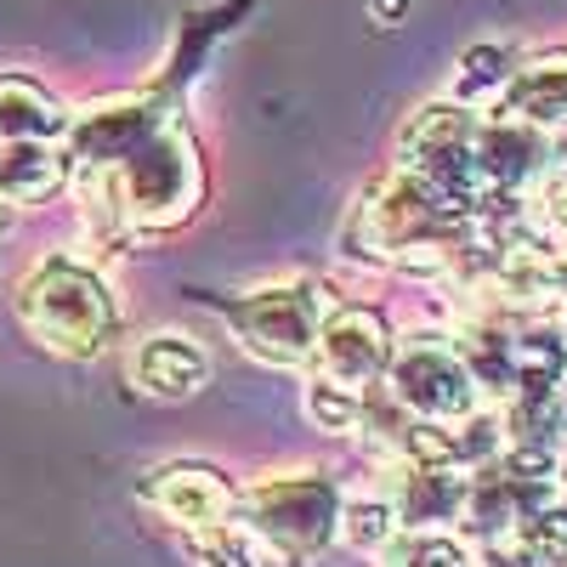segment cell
<instances>
[{
	"mask_svg": "<svg viewBox=\"0 0 567 567\" xmlns=\"http://www.w3.org/2000/svg\"><path fill=\"white\" fill-rule=\"evenodd\" d=\"M318 290L312 284H301V290H278V296H256L250 307V323H245V336L250 347H261L267 358H301L312 341H318Z\"/></svg>",
	"mask_w": 567,
	"mask_h": 567,
	"instance_id": "4",
	"label": "cell"
},
{
	"mask_svg": "<svg viewBox=\"0 0 567 567\" xmlns=\"http://www.w3.org/2000/svg\"><path fill=\"white\" fill-rule=\"evenodd\" d=\"M392 392L398 403L449 420V414H471L477 409V386H471V369L449 352V347H403L392 363Z\"/></svg>",
	"mask_w": 567,
	"mask_h": 567,
	"instance_id": "3",
	"label": "cell"
},
{
	"mask_svg": "<svg viewBox=\"0 0 567 567\" xmlns=\"http://www.w3.org/2000/svg\"><path fill=\"white\" fill-rule=\"evenodd\" d=\"M205 369H210L205 352L187 341V336H154V341H142L136 358H131L136 386L154 392V398H187V392H199Z\"/></svg>",
	"mask_w": 567,
	"mask_h": 567,
	"instance_id": "7",
	"label": "cell"
},
{
	"mask_svg": "<svg viewBox=\"0 0 567 567\" xmlns=\"http://www.w3.org/2000/svg\"><path fill=\"white\" fill-rule=\"evenodd\" d=\"M318 347H323V363H329V374H336V386H347V392H358L369 374H381L386 358H392L386 329H381L374 312H341L318 336Z\"/></svg>",
	"mask_w": 567,
	"mask_h": 567,
	"instance_id": "5",
	"label": "cell"
},
{
	"mask_svg": "<svg viewBox=\"0 0 567 567\" xmlns=\"http://www.w3.org/2000/svg\"><path fill=\"white\" fill-rule=\"evenodd\" d=\"M545 221L567 233V176H561V182H550V194H545Z\"/></svg>",
	"mask_w": 567,
	"mask_h": 567,
	"instance_id": "11",
	"label": "cell"
},
{
	"mask_svg": "<svg viewBox=\"0 0 567 567\" xmlns=\"http://www.w3.org/2000/svg\"><path fill=\"white\" fill-rule=\"evenodd\" d=\"M63 131V109L23 74H0V142L18 136H58Z\"/></svg>",
	"mask_w": 567,
	"mask_h": 567,
	"instance_id": "9",
	"label": "cell"
},
{
	"mask_svg": "<svg viewBox=\"0 0 567 567\" xmlns=\"http://www.w3.org/2000/svg\"><path fill=\"white\" fill-rule=\"evenodd\" d=\"M63 182V159L40 136L0 142V194L7 199H45Z\"/></svg>",
	"mask_w": 567,
	"mask_h": 567,
	"instance_id": "8",
	"label": "cell"
},
{
	"mask_svg": "<svg viewBox=\"0 0 567 567\" xmlns=\"http://www.w3.org/2000/svg\"><path fill=\"white\" fill-rule=\"evenodd\" d=\"M409 567H465V556H460L449 539H425V545H414Z\"/></svg>",
	"mask_w": 567,
	"mask_h": 567,
	"instance_id": "10",
	"label": "cell"
},
{
	"mask_svg": "<svg viewBox=\"0 0 567 567\" xmlns=\"http://www.w3.org/2000/svg\"><path fill=\"white\" fill-rule=\"evenodd\" d=\"M250 516H256L250 528L267 545H278L284 556H301L329 534V523H336V488H323V483H267L250 499Z\"/></svg>",
	"mask_w": 567,
	"mask_h": 567,
	"instance_id": "2",
	"label": "cell"
},
{
	"mask_svg": "<svg viewBox=\"0 0 567 567\" xmlns=\"http://www.w3.org/2000/svg\"><path fill=\"white\" fill-rule=\"evenodd\" d=\"M23 318L52 352L91 358L103 347V336H109L114 307L103 296V284L91 278L85 267L52 256V261H40V272L23 284Z\"/></svg>",
	"mask_w": 567,
	"mask_h": 567,
	"instance_id": "1",
	"label": "cell"
},
{
	"mask_svg": "<svg viewBox=\"0 0 567 567\" xmlns=\"http://www.w3.org/2000/svg\"><path fill=\"white\" fill-rule=\"evenodd\" d=\"M148 494L182 528H221L227 511H233L227 483L216 477V471H205V465H171V471H159V483Z\"/></svg>",
	"mask_w": 567,
	"mask_h": 567,
	"instance_id": "6",
	"label": "cell"
},
{
	"mask_svg": "<svg viewBox=\"0 0 567 567\" xmlns=\"http://www.w3.org/2000/svg\"><path fill=\"white\" fill-rule=\"evenodd\" d=\"M7 227H12V199L0 194V233H7Z\"/></svg>",
	"mask_w": 567,
	"mask_h": 567,
	"instance_id": "12",
	"label": "cell"
}]
</instances>
